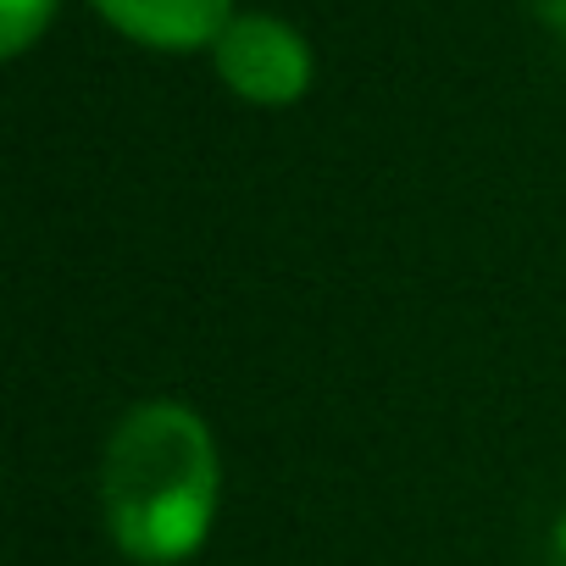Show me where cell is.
Segmentation results:
<instances>
[{
	"label": "cell",
	"mask_w": 566,
	"mask_h": 566,
	"mask_svg": "<svg viewBox=\"0 0 566 566\" xmlns=\"http://www.w3.org/2000/svg\"><path fill=\"white\" fill-rule=\"evenodd\" d=\"M222 467L211 428L178 400L123 411L101 461V505L112 544L139 566L189 560L217 522Z\"/></svg>",
	"instance_id": "cell-1"
},
{
	"label": "cell",
	"mask_w": 566,
	"mask_h": 566,
	"mask_svg": "<svg viewBox=\"0 0 566 566\" xmlns=\"http://www.w3.org/2000/svg\"><path fill=\"white\" fill-rule=\"evenodd\" d=\"M549 566H566V516H560V527L549 538Z\"/></svg>",
	"instance_id": "cell-6"
},
{
	"label": "cell",
	"mask_w": 566,
	"mask_h": 566,
	"mask_svg": "<svg viewBox=\"0 0 566 566\" xmlns=\"http://www.w3.org/2000/svg\"><path fill=\"white\" fill-rule=\"evenodd\" d=\"M222 84L250 106H295L312 90V45L266 12H244L211 45Z\"/></svg>",
	"instance_id": "cell-2"
},
{
	"label": "cell",
	"mask_w": 566,
	"mask_h": 566,
	"mask_svg": "<svg viewBox=\"0 0 566 566\" xmlns=\"http://www.w3.org/2000/svg\"><path fill=\"white\" fill-rule=\"evenodd\" d=\"M538 12H544V23L566 40V0H538Z\"/></svg>",
	"instance_id": "cell-5"
},
{
	"label": "cell",
	"mask_w": 566,
	"mask_h": 566,
	"mask_svg": "<svg viewBox=\"0 0 566 566\" xmlns=\"http://www.w3.org/2000/svg\"><path fill=\"white\" fill-rule=\"evenodd\" d=\"M95 12L150 51H200L233 23V0H95Z\"/></svg>",
	"instance_id": "cell-3"
},
{
	"label": "cell",
	"mask_w": 566,
	"mask_h": 566,
	"mask_svg": "<svg viewBox=\"0 0 566 566\" xmlns=\"http://www.w3.org/2000/svg\"><path fill=\"white\" fill-rule=\"evenodd\" d=\"M51 18H56V0H0V51L23 56Z\"/></svg>",
	"instance_id": "cell-4"
}]
</instances>
